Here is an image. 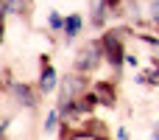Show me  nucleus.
Masks as SVG:
<instances>
[{
	"instance_id": "4",
	"label": "nucleus",
	"mask_w": 159,
	"mask_h": 140,
	"mask_svg": "<svg viewBox=\"0 0 159 140\" xmlns=\"http://www.w3.org/2000/svg\"><path fill=\"white\" fill-rule=\"evenodd\" d=\"M56 84H59V76H56V70L50 67L48 56H42V73H39V84H36V90L48 95V93L56 90Z\"/></svg>"
},
{
	"instance_id": "12",
	"label": "nucleus",
	"mask_w": 159,
	"mask_h": 140,
	"mask_svg": "<svg viewBox=\"0 0 159 140\" xmlns=\"http://www.w3.org/2000/svg\"><path fill=\"white\" fill-rule=\"evenodd\" d=\"M154 20H159V0H154Z\"/></svg>"
},
{
	"instance_id": "7",
	"label": "nucleus",
	"mask_w": 159,
	"mask_h": 140,
	"mask_svg": "<svg viewBox=\"0 0 159 140\" xmlns=\"http://www.w3.org/2000/svg\"><path fill=\"white\" fill-rule=\"evenodd\" d=\"M31 8V0H6V14H22Z\"/></svg>"
},
{
	"instance_id": "13",
	"label": "nucleus",
	"mask_w": 159,
	"mask_h": 140,
	"mask_svg": "<svg viewBox=\"0 0 159 140\" xmlns=\"http://www.w3.org/2000/svg\"><path fill=\"white\" fill-rule=\"evenodd\" d=\"M154 140H159V123L154 126Z\"/></svg>"
},
{
	"instance_id": "5",
	"label": "nucleus",
	"mask_w": 159,
	"mask_h": 140,
	"mask_svg": "<svg viewBox=\"0 0 159 140\" xmlns=\"http://www.w3.org/2000/svg\"><path fill=\"white\" fill-rule=\"evenodd\" d=\"M81 28H84L81 14H70V17H64V39H67V42L75 39V36L81 34Z\"/></svg>"
},
{
	"instance_id": "10",
	"label": "nucleus",
	"mask_w": 159,
	"mask_h": 140,
	"mask_svg": "<svg viewBox=\"0 0 159 140\" xmlns=\"http://www.w3.org/2000/svg\"><path fill=\"white\" fill-rule=\"evenodd\" d=\"M50 28H53V31H64V20H61V14H56V11L50 14Z\"/></svg>"
},
{
	"instance_id": "8",
	"label": "nucleus",
	"mask_w": 159,
	"mask_h": 140,
	"mask_svg": "<svg viewBox=\"0 0 159 140\" xmlns=\"http://www.w3.org/2000/svg\"><path fill=\"white\" fill-rule=\"evenodd\" d=\"M106 6H109L106 0H98V3H95V14H92V25H95V28L103 25V20H106Z\"/></svg>"
},
{
	"instance_id": "11",
	"label": "nucleus",
	"mask_w": 159,
	"mask_h": 140,
	"mask_svg": "<svg viewBox=\"0 0 159 140\" xmlns=\"http://www.w3.org/2000/svg\"><path fill=\"white\" fill-rule=\"evenodd\" d=\"M143 42H148V45H154L159 51V36H151V34H143Z\"/></svg>"
},
{
	"instance_id": "2",
	"label": "nucleus",
	"mask_w": 159,
	"mask_h": 140,
	"mask_svg": "<svg viewBox=\"0 0 159 140\" xmlns=\"http://www.w3.org/2000/svg\"><path fill=\"white\" fill-rule=\"evenodd\" d=\"M101 56H106V53H103V45H101V42H92V45H87V48L78 53V59H75V70H78L81 76L92 73V70L101 65Z\"/></svg>"
},
{
	"instance_id": "6",
	"label": "nucleus",
	"mask_w": 159,
	"mask_h": 140,
	"mask_svg": "<svg viewBox=\"0 0 159 140\" xmlns=\"http://www.w3.org/2000/svg\"><path fill=\"white\" fill-rule=\"evenodd\" d=\"M92 93L98 95V104H106V107H115V90H112V84H106V81H98Z\"/></svg>"
},
{
	"instance_id": "1",
	"label": "nucleus",
	"mask_w": 159,
	"mask_h": 140,
	"mask_svg": "<svg viewBox=\"0 0 159 140\" xmlns=\"http://www.w3.org/2000/svg\"><path fill=\"white\" fill-rule=\"evenodd\" d=\"M101 45H103V53H106V59L112 62V67H115V70H120V65H123V56H126L120 31H109V34H103Z\"/></svg>"
},
{
	"instance_id": "3",
	"label": "nucleus",
	"mask_w": 159,
	"mask_h": 140,
	"mask_svg": "<svg viewBox=\"0 0 159 140\" xmlns=\"http://www.w3.org/2000/svg\"><path fill=\"white\" fill-rule=\"evenodd\" d=\"M8 93L17 98V104H20V107H25V109H36V93H34L28 84L8 81Z\"/></svg>"
},
{
	"instance_id": "9",
	"label": "nucleus",
	"mask_w": 159,
	"mask_h": 140,
	"mask_svg": "<svg viewBox=\"0 0 159 140\" xmlns=\"http://www.w3.org/2000/svg\"><path fill=\"white\" fill-rule=\"evenodd\" d=\"M59 109H50V115L45 118V135H50V132H56V126H59Z\"/></svg>"
}]
</instances>
